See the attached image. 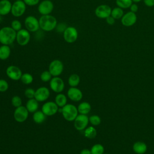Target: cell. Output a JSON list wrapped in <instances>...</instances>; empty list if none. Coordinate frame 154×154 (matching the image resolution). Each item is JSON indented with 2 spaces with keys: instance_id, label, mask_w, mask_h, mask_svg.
Here are the masks:
<instances>
[{
  "instance_id": "cell-42",
  "label": "cell",
  "mask_w": 154,
  "mask_h": 154,
  "mask_svg": "<svg viewBox=\"0 0 154 154\" xmlns=\"http://www.w3.org/2000/svg\"><path fill=\"white\" fill-rule=\"evenodd\" d=\"M144 4L149 7H152L154 6V0H143Z\"/></svg>"
},
{
  "instance_id": "cell-41",
  "label": "cell",
  "mask_w": 154,
  "mask_h": 154,
  "mask_svg": "<svg viewBox=\"0 0 154 154\" xmlns=\"http://www.w3.org/2000/svg\"><path fill=\"white\" fill-rule=\"evenodd\" d=\"M130 9V11L133 12V13H136L138 11V5L136 4V3H132L131 4V5L130 6V7L129 8Z\"/></svg>"
},
{
  "instance_id": "cell-30",
  "label": "cell",
  "mask_w": 154,
  "mask_h": 154,
  "mask_svg": "<svg viewBox=\"0 0 154 154\" xmlns=\"http://www.w3.org/2000/svg\"><path fill=\"white\" fill-rule=\"evenodd\" d=\"M90 150L91 154H103L104 147L100 144H96L92 146Z\"/></svg>"
},
{
  "instance_id": "cell-31",
  "label": "cell",
  "mask_w": 154,
  "mask_h": 154,
  "mask_svg": "<svg viewBox=\"0 0 154 154\" xmlns=\"http://www.w3.org/2000/svg\"><path fill=\"white\" fill-rule=\"evenodd\" d=\"M20 80L24 84L28 85V84H30L32 82L33 77L30 73H25L22 74Z\"/></svg>"
},
{
  "instance_id": "cell-25",
  "label": "cell",
  "mask_w": 154,
  "mask_h": 154,
  "mask_svg": "<svg viewBox=\"0 0 154 154\" xmlns=\"http://www.w3.org/2000/svg\"><path fill=\"white\" fill-rule=\"evenodd\" d=\"M55 102L58 106V107H63L67 104V97L64 94L59 93L55 98Z\"/></svg>"
},
{
  "instance_id": "cell-32",
  "label": "cell",
  "mask_w": 154,
  "mask_h": 154,
  "mask_svg": "<svg viewBox=\"0 0 154 154\" xmlns=\"http://www.w3.org/2000/svg\"><path fill=\"white\" fill-rule=\"evenodd\" d=\"M40 78L43 82H48L52 79V75L49 70L43 71L40 75Z\"/></svg>"
},
{
  "instance_id": "cell-43",
  "label": "cell",
  "mask_w": 154,
  "mask_h": 154,
  "mask_svg": "<svg viewBox=\"0 0 154 154\" xmlns=\"http://www.w3.org/2000/svg\"><path fill=\"white\" fill-rule=\"evenodd\" d=\"M80 154H91V153L90 150L87 149H84L81 151Z\"/></svg>"
},
{
  "instance_id": "cell-21",
  "label": "cell",
  "mask_w": 154,
  "mask_h": 154,
  "mask_svg": "<svg viewBox=\"0 0 154 154\" xmlns=\"http://www.w3.org/2000/svg\"><path fill=\"white\" fill-rule=\"evenodd\" d=\"M26 108L29 112H34L37 111L38 108V101L35 99H29L26 103Z\"/></svg>"
},
{
  "instance_id": "cell-34",
  "label": "cell",
  "mask_w": 154,
  "mask_h": 154,
  "mask_svg": "<svg viewBox=\"0 0 154 154\" xmlns=\"http://www.w3.org/2000/svg\"><path fill=\"white\" fill-rule=\"evenodd\" d=\"M11 27L16 32L19 31V30H20L22 29V23L21 22L17 20H13L11 22Z\"/></svg>"
},
{
  "instance_id": "cell-23",
  "label": "cell",
  "mask_w": 154,
  "mask_h": 154,
  "mask_svg": "<svg viewBox=\"0 0 154 154\" xmlns=\"http://www.w3.org/2000/svg\"><path fill=\"white\" fill-rule=\"evenodd\" d=\"M91 105L90 104L87 102H83L79 103L78 105L77 109L78 111V112L81 114H85L87 115L88 113L90 112L91 111Z\"/></svg>"
},
{
  "instance_id": "cell-24",
  "label": "cell",
  "mask_w": 154,
  "mask_h": 154,
  "mask_svg": "<svg viewBox=\"0 0 154 154\" xmlns=\"http://www.w3.org/2000/svg\"><path fill=\"white\" fill-rule=\"evenodd\" d=\"M46 115L42 111H36L34 112L32 119L35 123H42L46 119Z\"/></svg>"
},
{
  "instance_id": "cell-10",
  "label": "cell",
  "mask_w": 154,
  "mask_h": 154,
  "mask_svg": "<svg viewBox=\"0 0 154 154\" xmlns=\"http://www.w3.org/2000/svg\"><path fill=\"white\" fill-rule=\"evenodd\" d=\"M28 114L29 111L26 106L21 105L15 109L14 112V118L16 122L22 123L27 119Z\"/></svg>"
},
{
  "instance_id": "cell-28",
  "label": "cell",
  "mask_w": 154,
  "mask_h": 154,
  "mask_svg": "<svg viewBox=\"0 0 154 154\" xmlns=\"http://www.w3.org/2000/svg\"><path fill=\"white\" fill-rule=\"evenodd\" d=\"M124 14V11L122 8L119 7H114L111 10V16H112L116 20V19H122Z\"/></svg>"
},
{
  "instance_id": "cell-27",
  "label": "cell",
  "mask_w": 154,
  "mask_h": 154,
  "mask_svg": "<svg viewBox=\"0 0 154 154\" xmlns=\"http://www.w3.org/2000/svg\"><path fill=\"white\" fill-rule=\"evenodd\" d=\"M96 135H97V131L94 127L89 126L85 129L84 135L86 138L93 139L96 137Z\"/></svg>"
},
{
  "instance_id": "cell-20",
  "label": "cell",
  "mask_w": 154,
  "mask_h": 154,
  "mask_svg": "<svg viewBox=\"0 0 154 154\" xmlns=\"http://www.w3.org/2000/svg\"><path fill=\"white\" fill-rule=\"evenodd\" d=\"M132 149L137 154H144L146 152L147 147L146 144L144 142L137 141L133 144Z\"/></svg>"
},
{
  "instance_id": "cell-5",
  "label": "cell",
  "mask_w": 154,
  "mask_h": 154,
  "mask_svg": "<svg viewBox=\"0 0 154 154\" xmlns=\"http://www.w3.org/2000/svg\"><path fill=\"white\" fill-rule=\"evenodd\" d=\"M64 40L68 43H72L76 41L78 37V32L74 26H67L63 33Z\"/></svg>"
},
{
  "instance_id": "cell-26",
  "label": "cell",
  "mask_w": 154,
  "mask_h": 154,
  "mask_svg": "<svg viewBox=\"0 0 154 154\" xmlns=\"http://www.w3.org/2000/svg\"><path fill=\"white\" fill-rule=\"evenodd\" d=\"M80 82V77L78 75L74 73L72 74L68 79V84L71 87H76L78 85Z\"/></svg>"
},
{
  "instance_id": "cell-29",
  "label": "cell",
  "mask_w": 154,
  "mask_h": 154,
  "mask_svg": "<svg viewBox=\"0 0 154 154\" xmlns=\"http://www.w3.org/2000/svg\"><path fill=\"white\" fill-rule=\"evenodd\" d=\"M116 3L117 7L125 9L129 8L133 2L132 0H116Z\"/></svg>"
},
{
  "instance_id": "cell-40",
  "label": "cell",
  "mask_w": 154,
  "mask_h": 154,
  "mask_svg": "<svg viewBox=\"0 0 154 154\" xmlns=\"http://www.w3.org/2000/svg\"><path fill=\"white\" fill-rule=\"evenodd\" d=\"M105 20H106V22L109 25H114L115 23V22H116V19L111 16H109L108 17H106L105 19Z\"/></svg>"
},
{
  "instance_id": "cell-44",
  "label": "cell",
  "mask_w": 154,
  "mask_h": 154,
  "mask_svg": "<svg viewBox=\"0 0 154 154\" xmlns=\"http://www.w3.org/2000/svg\"><path fill=\"white\" fill-rule=\"evenodd\" d=\"M141 1H143V0H132V2H134V3H138V2H141Z\"/></svg>"
},
{
  "instance_id": "cell-8",
  "label": "cell",
  "mask_w": 154,
  "mask_h": 154,
  "mask_svg": "<svg viewBox=\"0 0 154 154\" xmlns=\"http://www.w3.org/2000/svg\"><path fill=\"white\" fill-rule=\"evenodd\" d=\"M31 35L26 29H21L17 32L16 40L20 46H25L30 41Z\"/></svg>"
},
{
  "instance_id": "cell-12",
  "label": "cell",
  "mask_w": 154,
  "mask_h": 154,
  "mask_svg": "<svg viewBox=\"0 0 154 154\" xmlns=\"http://www.w3.org/2000/svg\"><path fill=\"white\" fill-rule=\"evenodd\" d=\"M89 122V117L85 114H79L74 120V126L78 131L85 129Z\"/></svg>"
},
{
  "instance_id": "cell-16",
  "label": "cell",
  "mask_w": 154,
  "mask_h": 154,
  "mask_svg": "<svg viewBox=\"0 0 154 154\" xmlns=\"http://www.w3.org/2000/svg\"><path fill=\"white\" fill-rule=\"evenodd\" d=\"M6 74L9 78L14 81H18L20 79L22 75L21 70L18 67L14 65L9 66L7 68Z\"/></svg>"
},
{
  "instance_id": "cell-48",
  "label": "cell",
  "mask_w": 154,
  "mask_h": 154,
  "mask_svg": "<svg viewBox=\"0 0 154 154\" xmlns=\"http://www.w3.org/2000/svg\"><path fill=\"white\" fill-rule=\"evenodd\" d=\"M153 13H154V10H153Z\"/></svg>"
},
{
  "instance_id": "cell-13",
  "label": "cell",
  "mask_w": 154,
  "mask_h": 154,
  "mask_svg": "<svg viewBox=\"0 0 154 154\" xmlns=\"http://www.w3.org/2000/svg\"><path fill=\"white\" fill-rule=\"evenodd\" d=\"M112 8L108 5L102 4L97 6L95 10V15L100 19H106L108 16H111Z\"/></svg>"
},
{
  "instance_id": "cell-6",
  "label": "cell",
  "mask_w": 154,
  "mask_h": 154,
  "mask_svg": "<svg viewBox=\"0 0 154 154\" xmlns=\"http://www.w3.org/2000/svg\"><path fill=\"white\" fill-rule=\"evenodd\" d=\"M64 69V65L61 61L59 60H54L52 61L49 65L48 70L51 73L52 76H58L60 75Z\"/></svg>"
},
{
  "instance_id": "cell-35",
  "label": "cell",
  "mask_w": 154,
  "mask_h": 154,
  "mask_svg": "<svg viewBox=\"0 0 154 154\" xmlns=\"http://www.w3.org/2000/svg\"><path fill=\"white\" fill-rule=\"evenodd\" d=\"M11 104L13 106L17 108L22 105V99L18 96H14L11 99Z\"/></svg>"
},
{
  "instance_id": "cell-17",
  "label": "cell",
  "mask_w": 154,
  "mask_h": 154,
  "mask_svg": "<svg viewBox=\"0 0 154 154\" xmlns=\"http://www.w3.org/2000/svg\"><path fill=\"white\" fill-rule=\"evenodd\" d=\"M49 90L45 87H41L35 90L34 98L38 102H44L49 98Z\"/></svg>"
},
{
  "instance_id": "cell-37",
  "label": "cell",
  "mask_w": 154,
  "mask_h": 154,
  "mask_svg": "<svg viewBox=\"0 0 154 154\" xmlns=\"http://www.w3.org/2000/svg\"><path fill=\"white\" fill-rule=\"evenodd\" d=\"M8 88V84L4 79H0V92L6 91Z\"/></svg>"
},
{
  "instance_id": "cell-14",
  "label": "cell",
  "mask_w": 154,
  "mask_h": 154,
  "mask_svg": "<svg viewBox=\"0 0 154 154\" xmlns=\"http://www.w3.org/2000/svg\"><path fill=\"white\" fill-rule=\"evenodd\" d=\"M50 87L51 90L57 93L63 91L64 88V83L63 79L58 76H54L50 81Z\"/></svg>"
},
{
  "instance_id": "cell-22",
  "label": "cell",
  "mask_w": 154,
  "mask_h": 154,
  "mask_svg": "<svg viewBox=\"0 0 154 154\" xmlns=\"http://www.w3.org/2000/svg\"><path fill=\"white\" fill-rule=\"evenodd\" d=\"M11 49L9 45H2L0 46V60H5L10 55Z\"/></svg>"
},
{
  "instance_id": "cell-3",
  "label": "cell",
  "mask_w": 154,
  "mask_h": 154,
  "mask_svg": "<svg viewBox=\"0 0 154 154\" xmlns=\"http://www.w3.org/2000/svg\"><path fill=\"white\" fill-rule=\"evenodd\" d=\"M58 111L62 113L64 119L67 121H74L78 115L77 108L72 104H66L63 106Z\"/></svg>"
},
{
  "instance_id": "cell-38",
  "label": "cell",
  "mask_w": 154,
  "mask_h": 154,
  "mask_svg": "<svg viewBox=\"0 0 154 154\" xmlns=\"http://www.w3.org/2000/svg\"><path fill=\"white\" fill-rule=\"evenodd\" d=\"M67 27V26L65 23L61 22L60 23H57L55 29L58 32H63H63L65 31V29H66Z\"/></svg>"
},
{
  "instance_id": "cell-45",
  "label": "cell",
  "mask_w": 154,
  "mask_h": 154,
  "mask_svg": "<svg viewBox=\"0 0 154 154\" xmlns=\"http://www.w3.org/2000/svg\"><path fill=\"white\" fill-rule=\"evenodd\" d=\"M2 16H1V15L0 14V23L2 21Z\"/></svg>"
},
{
  "instance_id": "cell-19",
  "label": "cell",
  "mask_w": 154,
  "mask_h": 154,
  "mask_svg": "<svg viewBox=\"0 0 154 154\" xmlns=\"http://www.w3.org/2000/svg\"><path fill=\"white\" fill-rule=\"evenodd\" d=\"M12 4L9 0H1L0 1V14L1 16H5L11 13Z\"/></svg>"
},
{
  "instance_id": "cell-11",
  "label": "cell",
  "mask_w": 154,
  "mask_h": 154,
  "mask_svg": "<svg viewBox=\"0 0 154 154\" xmlns=\"http://www.w3.org/2000/svg\"><path fill=\"white\" fill-rule=\"evenodd\" d=\"M58 106L55 102L49 101L42 105V111L46 116H51L55 114L58 111Z\"/></svg>"
},
{
  "instance_id": "cell-39",
  "label": "cell",
  "mask_w": 154,
  "mask_h": 154,
  "mask_svg": "<svg viewBox=\"0 0 154 154\" xmlns=\"http://www.w3.org/2000/svg\"><path fill=\"white\" fill-rule=\"evenodd\" d=\"M26 5L35 6L39 4L40 0H23Z\"/></svg>"
},
{
  "instance_id": "cell-36",
  "label": "cell",
  "mask_w": 154,
  "mask_h": 154,
  "mask_svg": "<svg viewBox=\"0 0 154 154\" xmlns=\"http://www.w3.org/2000/svg\"><path fill=\"white\" fill-rule=\"evenodd\" d=\"M35 91L31 88H28L27 89H26L25 90L24 94L25 96L28 98V99H32L34 98V96H35Z\"/></svg>"
},
{
  "instance_id": "cell-46",
  "label": "cell",
  "mask_w": 154,
  "mask_h": 154,
  "mask_svg": "<svg viewBox=\"0 0 154 154\" xmlns=\"http://www.w3.org/2000/svg\"><path fill=\"white\" fill-rule=\"evenodd\" d=\"M15 1H23V0H15Z\"/></svg>"
},
{
  "instance_id": "cell-33",
  "label": "cell",
  "mask_w": 154,
  "mask_h": 154,
  "mask_svg": "<svg viewBox=\"0 0 154 154\" xmlns=\"http://www.w3.org/2000/svg\"><path fill=\"white\" fill-rule=\"evenodd\" d=\"M89 122L94 126H97L100 124L101 119L99 116L97 115H93L89 117Z\"/></svg>"
},
{
  "instance_id": "cell-7",
  "label": "cell",
  "mask_w": 154,
  "mask_h": 154,
  "mask_svg": "<svg viewBox=\"0 0 154 154\" xmlns=\"http://www.w3.org/2000/svg\"><path fill=\"white\" fill-rule=\"evenodd\" d=\"M26 29L29 32H36L40 28L39 20L33 16H27L24 20Z\"/></svg>"
},
{
  "instance_id": "cell-15",
  "label": "cell",
  "mask_w": 154,
  "mask_h": 154,
  "mask_svg": "<svg viewBox=\"0 0 154 154\" xmlns=\"http://www.w3.org/2000/svg\"><path fill=\"white\" fill-rule=\"evenodd\" d=\"M137 16L135 13L131 11L126 13L123 14L121 19V22L125 26H133L137 22Z\"/></svg>"
},
{
  "instance_id": "cell-1",
  "label": "cell",
  "mask_w": 154,
  "mask_h": 154,
  "mask_svg": "<svg viewBox=\"0 0 154 154\" xmlns=\"http://www.w3.org/2000/svg\"><path fill=\"white\" fill-rule=\"evenodd\" d=\"M17 32L11 26H4L0 29V43L2 45H10L16 38Z\"/></svg>"
},
{
  "instance_id": "cell-47",
  "label": "cell",
  "mask_w": 154,
  "mask_h": 154,
  "mask_svg": "<svg viewBox=\"0 0 154 154\" xmlns=\"http://www.w3.org/2000/svg\"><path fill=\"white\" fill-rule=\"evenodd\" d=\"M105 154H109V153H105Z\"/></svg>"
},
{
  "instance_id": "cell-2",
  "label": "cell",
  "mask_w": 154,
  "mask_h": 154,
  "mask_svg": "<svg viewBox=\"0 0 154 154\" xmlns=\"http://www.w3.org/2000/svg\"><path fill=\"white\" fill-rule=\"evenodd\" d=\"M40 28L43 31L49 32L55 29L57 25V19L52 15H42L38 19Z\"/></svg>"
},
{
  "instance_id": "cell-9",
  "label": "cell",
  "mask_w": 154,
  "mask_h": 154,
  "mask_svg": "<svg viewBox=\"0 0 154 154\" xmlns=\"http://www.w3.org/2000/svg\"><path fill=\"white\" fill-rule=\"evenodd\" d=\"M54 4L51 0H43L38 5V11L42 15L50 14L54 10Z\"/></svg>"
},
{
  "instance_id": "cell-18",
  "label": "cell",
  "mask_w": 154,
  "mask_h": 154,
  "mask_svg": "<svg viewBox=\"0 0 154 154\" xmlns=\"http://www.w3.org/2000/svg\"><path fill=\"white\" fill-rule=\"evenodd\" d=\"M67 96L72 101L78 102L82 98V91L76 87H71L67 91Z\"/></svg>"
},
{
  "instance_id": "cell-4",
  "label": "cell",
  "mask_w": 154,
  "mask_h": 154,
  "mask_svg": "<svg viewBox=\"0 0 154 154\" xmlns=\"http://www.w3.org/2000/svg\"><path fill=\"white\" fill-rule=\"evenodd\" d=\"M26 8V5L23 1H15L12 4L11 13L13 16L19 17L25 13Z\"/></svg>"
}]
</instances>
